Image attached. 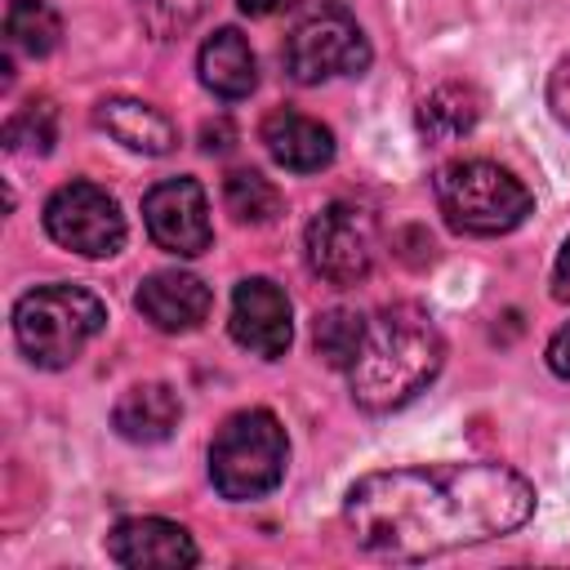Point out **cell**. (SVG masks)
<instances>
[{
  "label": "cell",
  "mask_w": 570,
  "mask_h": 570,
  "mask_svg": "<svg viewBox=\"0 0 570 570\" xmlns=\"http://www.w3.org/2000/svg\"><path fill=\"white\" fill-rule=\"evenodd\" d=\"M45 232L53 245L71 254L111 258L125 245V214L107 187L89 178H71L45 200Z\"/></svg>",
  "instance_id": "obj_7"
},
{
  "label": "cell",
  "mask_w": 570,
  "mask_h": 570,
  "mask_svg": "<svg viewBox=\"0 0 570 570\" xmlns=\"http://www.w3.org/2000/svg\"><path fill=\"white\" fill-rule=\"evenodd\" d=\"M94 120H98V129H107L120 147L142 151V156H169V151L178 147L174 120H169L160 107L142 102V98H102V102L94 107Z\"/></svg>",
  "instance_id": "obj_14"
},
{
  "label": "cell",
  "mask_w": 570,
  "mask_h": 570,
  "mask_svg": "<svg viewBox=\"0 0 570 570\" xmlns=\"http://www.w3.org/2000/svg\"><path fill=\"white\" fill-rule=\"evenodd\" d=\"M445 365V338L436 321L414 303H392L365 316L361 347L347 365L352 401L365 410H396L414 401Z\"/></svg>",
  "instance_id": "obj_2"
},
{
  "label": "cell",
  "mask_w": 570,
  "mask_h": 570,
  "mask_svg": "<svg viewBox=\"0 0 570 570\" xmlns=\"http://www.w3.org/2000/svg\"><path fill=\"white\" fill-rule=\"evenodd\" d=\"M134 303H138V312H142L156 330H165V334H187V330H196V325L209 316L214 294H209V285H205L200 276L169 267V272H151V276L138 285Z\"/></svg>",
  "instance_id": "obj_12"
},
{
  "label": "cell",
  "mask_w": 570,
  "mask_h": 570,
  "mask_svg": "<svg viewBox=\"0 0 570 570\" xmlns=\"http://www.w3.org/2000/svg\"><path fill=\"white\" fill-rule=\"evenodd\" d=\"M361 334H365V316L352 312V307H330L316 316L312 325V343H316V356L334 370H347L356 347H361Z\"/></svg>",
  "instance_id": "obj_20"
},
{
  "label": "cell",
  "mask_w": 570,
  "mask_h": 570,
  "mask_svg": "<svg viewBox=\"0 0 570 570\" xmlns=\"http://www.w3.org/2000/svg\"><path fill=\"white\" fill-rule=\"evenodd\" d=\"M441 218L463 236H503L534 209L530 187L494 160H450L432 178Z\"/></svg>",
  "instance_id": "obj_4"
},
{
  "label": "cell",
  "mask_w": 570,
  "mask_h": 570,
  "mask_svg": "<svg viewBox=\"0 0 570 570\" xmlns=\"http://www.w3.org/2000/svg\"><path fill=\"white\" fill-rule=\"evenodd\" d=\"M107 557L125 570H187L200 561L191 534L165 517H125L107 534Z\"/></svg>",
  "instance_id": "obj_11"
},
{
  "label": "cell",
  "mask_w": 570,
  "mask_h": 570,
  "mask_svg": "<svg viewBox=\"0 0 570 570\" xmlns=\"http://www.w3.org/2000/svg\"><path fill=\"white\" fill-rule=\"evenodd\" d=\"M281 58H285L289 80L321 85L330 76H361L370 67V40L343 4L325 0V4H316L312 13H303L294 22V31L285 36Z\"/></svg>",
  "instance_id": "obj_6"
},
{
  "label": "cell",
  "mask_w": 570,
  "mask_h": 570,
  "mask_svg": "<svg viewBox=\"0 0 570 570\" xmlns=\"http://www.w3.org/2000/svg\"><path fill=\"white\" fill-rule=\"evenodd\" d=\"M102 325V298L80 285H36L13 303V338L36 370H67Z\"/></svg>",
  "instance_id": "obj_3"
},
{
  "label": "cell",
  "mask_w": 570,
  "mask_h": 570,
  "mask_svg": "<svg viewBox=\"0 0 570 570\" xmlns=\"http://www.w3.org/2000/svg\"><path fill=\"white\" fill-rule=\"evenodd\" d=\"M134 4H138V18H142L160 40L187 31V27L200 18V9H205V0H134Z\"/></svg>",
  "instance_id": "obj_22"
},
{
  "label": "cell",
  "mask_w": 570,
  "mask_h": 570,
  "mask_svg": "<svg viewBox=\"0 0 570 570\" xmlns=\"http://www.w3.org/2000/svg\"><path fill=\"white\" fill-rule=\"evenodd\" d=\"M249 18H272V13H281V9H289L294 0H236Z\"/></svg>",
  "instance_id": "obj_27"
},
{
  "label": "cell",
  "mask_w": 570,
  "mask_h": 570,
  "mask_svg": "<svg viewBox=\"0 0 570 570\" xmlns=\"http://www.w3.org/2000/svg\"><path fill=\"white\" fill-rule=\"evenodd\" d=\"M223 205H227V214H232L236 223L258 227V223H272V218L281 214V191H276V183H272L267 174H258V169H232V174L223 178Z\"/></svg>",
  "instance_id": "obj_19"
},
{
  "label": "cell",
  "mask_w": 570,
  "mask_h": 570,
  "mask_svg": "<svg viewBox=\"0 0 570 570\" xmlns=\"http://www.w3.org/2000/svg\"><path fill=\"white\" fill-rule=\"evenodd\" d=\"M183 419V401L169 383H134L116 410H111V423L125 441L134 445H156V441H169L174 428Z\"/></svg>",
  "instance_id": "obj_16"
},
{
  "label": "cell",
  "mask_w": 570,
  "mask_h": 570,
  "mask_svg": "<svg viewBox=\"0 0 570 570\" xmlns=\"http://www.w3.org/2000/svg\"><path fill=\"white\" fill-rule=\"evenodd\" d=\"M548 370L557 379H570V325H561L552 334V343H548Z\"/></svg>",
  "instance_id": "obj_24"
},
{
  "label": "cell",
  "mask_w": 570,
  "mask_h": 570,
  "mask_svg": "<svg viewBox=\"0 0 570 570\" xmlns=\"http://www.w3.org/2000/svg\"><path fill=\"white\" fill-rule=\"evenodd\" d=\"M552 294L566 303L570 298V240L561 245V254H557V267H552Z\"/></svg>",
  "instance_id": "obj_26"
},
{
  "label": "cell",
  "mask_w": 570,
  "mask_h": 570,
  "mask_svg": "<svg viewBox=\"0 0 570 570\" xmlns=\"http://www.w3.org/2000/svg\"><path fill=\"white\" fill-rule=\"evenodd\" d=\"M476 120H481V94L472 85H459V80L436 85L419 102V129L432 142H454V138L472 134Z\"/></svg>",
  "instance_id": "obj_17"
},
{
  "label": "cell",
  "mask_w": 570,
  "mask_h": 570,
  "mask_svg": "<svg viewBox=\"0 0 570 570\" xmlns=\"http://www.w3.org/2000/svg\"><path fill=\"white\" fill-rule=\"evenodd\" d=\"M58 138V107L49 98H31L22 102L9 120H4V147L9 151H36L45 156Z\"/></svg>",
  "instance_id": "obj_21"
},
{
  "label": "cell",
  "mask_w": 570,
  "mask_h": 570,
  "mask_svg": "<svg viewBox=\"0 0 570 570\" xmlns=\"http://www.w3.org/2000/svg\"><path fill=\"white\" fill-rule=\"evenodd\" d=\"M4 40L27 58H45L62 40V18L49 0H9L4 9Z\"/></svg>",
  "instance_id": "obj_18"
},
{
  "label": "cell",
  "mask_w": 570,
  "mask_h": 570,
  "mask_svg": "<svg viewBox=\"0 0 570 570\" xmlns=\"http://www.w3.org/2000/svg\"><path fill=\"white\" fill-rule=\"evenodd\" d=\"M258 138H263L267 156L289 174H316L334 160V134L321 120H312L294 107L267 111L263 125H258Z\"/></svg>",
  "instance_id": "obj_13"
},
{
  "label": "cell",
  "mask_w": 570,
  "mask_h": 570,
  "mask_svg": "<svg viewBox=\"0 0 570 570\" xmlns=\"http://www.w3.org/2000/svg\"><path fill=\"white\" fill-rule=\"evenodd\" d=\"M548 107L561 125H570V53L557 62V71L548 76Z\"/></svg>",
  "instance_id": "obj_23"
},
{
  "label": "cell",
  "mask_w": 570,
  "mask_h": 570,
  "mask_svg": "<svg viewBox=\"0 0 570 570\" xmlns=\"http://www.w3.org/2000/svg\"><path fill=\"white\" fill-rule=\"evenodd\" d=\"M303 254H307V267L325 281V285H356L370 276L374 267V254H379V232H374V218L361 209V205H347V200H334L325 205L307 232H303Z\"/></svg>",
  "instance_id": "obj_8"
},
{
  "label": "cell",
  "mask_w": 570,
  "mask_h": 570,
  "mask_svg": "<svg viewBox=\"0 0 570 570\" xmlns=\"http://www.w3.org/2000/svg\"><path fill=\"white\" fill-rule=\"evenodd\" d=\"M196 71H200V85H205L214 98H223V102L249 98L254 85H258L254 49H249V40H245L236 27H218V31L200 45Z\"/></svg>",
  "instance_id": "obj_15"
},
{
  "label": "cell",
  "mask_w": 570,
  "mask_h": 570,
  "mask_svg": "<svg viewBox=\"0 0 570 570\" xmlns=\"http://www.w3.org/2000/svg\"><path fill=\"white\" fill-rule=\"evenodd\" d=\"M285 463H289V441L272 410H240L214 432L209 481L232 503L272 494L285 481Z\"/></svg>",
  "instance_id": "obj_5"
},
{
  "label": "cell",
  "mask_w": 570,
  "mask_h": 570,
  "mask_svg": "<svg viewBox=\"0 0 570 570\" xmlns=\"http://www.w3.org/2000/svg\"><path fill=\"white\" fill-rule=\"evenodd\" d=\"M142 223L156 249L174 258H196L214 245L209 227V200L196 178H165L142 196Z\"/></svg>",
  "instance_id": "obj_9"
},
{
  "label": "cell",
  "mask_w": 570,
  "mask_h": 570,
  "mask_svg": "<svg viewBox=\"0 0 570 570\" xmlns=\"http://www.w3.org/2000/svg\"><path fill=\"white\" fill-rule=\"evenodd\" d=\"M534 517V485L503 463H414L352 481L347 534L387 561H428L454 548L503 539Z\"/></svg>",
  "instance_id": "obj_1"
},
{
  "label": "cell",
  "mask_w": 570,
  "mask_h": 570,
  "mask_svg": "<svg viewBox=\"0 0 570 570\" xmlns=\"http://www.w3.org/2000/svg\"><path fill=\"white\" fill-rule=\"evenodd\" d=\"M232 138H236V134H232V125H227V120H214V125H205V129H200V147H205V151H227V147H232Z\"/></svg>",
  "instance_id": "obj_25"
},
{
  "label": "cell",
  "mask_w": 570,
  "mask_h": 570,
  "mask_svg": "<svg viewBox=\"0 0 570 570\" xmlns=\"http://www.w3.org/2000/svg\"><path fill=\"white\" fill-rule=\"evenodd\" d=\"M232 338L263 356V361H276L285 356L289 338H294V321H289V298L276 281L267 276H245L232 294Z\"/></svg>",
  "instance_id": "obj_10"
}]
</instances>
